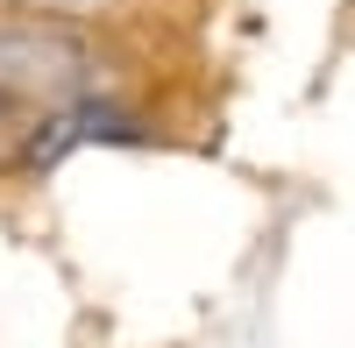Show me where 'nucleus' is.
Instances as JSON below:
<instances>
[{"label": "nucleus", "instance_id": "7ed1b4c3", "mask_svg": "<svg viewBox=\"0 0 355 348\" xmlns=\"http://www.w3.org/2000/svg\"><path fill=\"white\" fill-rule=\"evenodd\" d=\"M21 8H36V15H100L107 0H21Z\"/></svg>", "mask_w": 355, "mask_h": 348}, {"label": "nucleus", "instance_id": "f03ea898", "mask_svg": "<svg viewBox=\"0 0 355 348\" xmlns=\"http://www.w3.org/2000/svg\"><path fill=\"white\" fill-rule=\"evenodd\" d=\"M78 142H142V121L135 114H121V107H107V100H64V107H50L43 121H36V135L21 142V164L28 171H50L57 157H71Z\"/></svg>", "mask_w": 355, "mask_h": 348}, {"label": "nucleus", "instance_id": "f257e3e1", "mask_svg": "<svg viewBox=\"0 0 355 348\" xmlns=\"http://www.w3.org/2000/svg\"><path fill=\"white\" fill-rule=\"evenodd\" d=\"M93 78V50L64 15H0V100L64 107Z\"/></svg>", "mask_w": 355, "mask_h": 348}]
</instances>
